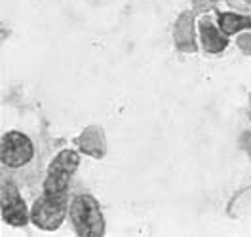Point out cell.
<instances>
[{
    "instance_id": "8992f818",
    "label": "cell",
    "mask_w": 251,
    "mask_h": 237,
    "mask_svg": "<svg viewBox=\"0 0 251 237\" xmlns=\"http://www.w3.org/2000/svg\"><path fill=\"white\" fill-rule=\"evenodd\" d=\"M251 21L248 17L236 16V14H219V29L223 34H236L238 31L250 29Z\"/></svg>"
},
{
    "instance_id": "6da1fadb",
    "label": "cell",
    "mask_w": 251,
    "mask_h": 237,
    "mask_svg": "<svg viewBox=\"0 0 251 237\" xmlns=\"http://www.w3.org/2000/svg\"><path fill=\"white\" fill-rule=\"evenodd\" d=\"M80 163L78 154L75 150H63L61 154H57L55 159L51 161L50 169H48L46 182H44V197L51 201H59L67 203V192H69V182L73 178V174L76 171Z\"/></svg>"
},
{
    "instance_id": "7a4b0ae2",
    "label": "cell",
    "mask_w": 251,
    "mask_h": 237,
    "mask_svg": "<svg viewBox=\"0 0 251 237\" xmlns=\"http://www.w3.org/2000/svg\"><path fill=\"white\" fill-rule=\"evenodd\" d=\"M71 220L80 236H101L105 230L103 213L92 195H78L73 199Z\"/></svg>"
},
{
    "instance_id": "5b68a950",
    "label": "cell",
    "mask_w": 251,
    "mask_h": 237,
    "mask_svg": "<svg viewBox=\"0 0 251 237\" xmlns=\"http://www.w3.org/2000/svg\"><path fill=\"white\" fill-rule=\"evenodd\" d=\"M2 216L12 226H23L29 220V211L14 184L4 182L2 186Z\"/></svg>"
},
{
    "instance_id": "277c9868",
    "label": "cell",
    "mask_w": 251,
    "mask_h": 237,
    "mask_svg": "<svg viewBox=\"0 0 251 237\" xmlns=\"http://www.w3.org/2000/svg\"><path fill=\"white\" fill-rule=\"evenodd\" d=\"M65 213H67V203L51 201V199L42 195L32 207L31 218L42 230H55V228L61 226Z\"/></svg>"
},
{
    "instance_id": "3957f363",
    "label": "cell",
    "mask_w": 251,
    "mask_h": 237,
    "mask_svg": "<svg viewBox=\"0 0 251 237\" xmlns=\"http://www.w3.org/2000/svg\"><path fill=\"white\" fill-rule=\"evenodd\" d=\"M34 156V146L31 139L19 131H10L2 137V163L6 167H23Z\"/></svg>"
},
{
    "instance_id": "52a82bcc",
    "label": "cell",
    "mask_w": 251,
    "mask_h": 237,
    "mask_svg": "<svg viewBox=\"0 0 251 237\" xmlns=\"http://www.w3.org/2000/svg\"><path fill=\"white\" fill-rule=\"evenodd\" d=\"M202 38H204V44L209 51H219L226 44L223 34L215 31V27H211V25H202Z\"/></svg>"
}]
</instances>
